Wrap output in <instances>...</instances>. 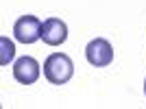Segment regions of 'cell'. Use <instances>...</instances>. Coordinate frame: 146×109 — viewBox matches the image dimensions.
I'll return each instance as SVG.
<instances>
[{
    "label": "cell",
    "instance_id": "cell-5",
    "mask_svg": "<svg viewBox=\"0 0 146 109\" xmlns=\"http://www.w3.org/2000/svg\"><path fill=\"white\" fill-rule=\"evenodd\" d=\"M42 39L48 46H61L68 39V26L59 18H48L42 24Z\"/></svg>",
    "mask_w": 146,
    "mask_h": 109
},
{
    "label": "cell",
    "instance_id": "cell-4",
    "mask_svg": "<svg viewBox=\"0 0 146 109\" xmlns=\"http://www.w3.org/2000/svg\"><path fill=\"white\" fill-rule=\"evenodd\" d=\"M13 79L22 85H33L39 79V63L33 57H20L13 63Z\"/></svg>",
    "mask_w": 146,
    "mask_h": 109
},
{
    "label": "cell",
    "instance_id": "cell-3",
    "mask_svg": "<svg viewBox=\"0 0 146 109\" xmlns=\"http://www.w3.org/2000/svg\"><path fill=\"white\" fill-rule=\"evenodd\" d=\"M85 57H87V61H90L92 66L105 68L113 61V48H111V44L107 42V39L96 37V39H92L85 46Z\"/></svg>",
    "mask_w": 146,
    "mask_h": 109
},
{
    "label": "cell",
    "instance_id": "cell-1",
    "mask_svg": "<svg viewBox=\"0 0 146 109\" xmlns=\"http://www.w3.org/2000/svg\"><path fill=\"white\" fill-rule=\"evenodd\" d=\"M74 74V63L72 59L63 53H52L44 61V76L52 85H63L72 79Z\"/></svg>",
    "mask_w": 146,
    "mask_h": 109
},
{
    "label": "cell",
    "instance_id": "cell-2",
    "mask_svg": "<svg viewBox=\"0 0 146 109\" xmlns=\"http://www.w3.org/2000/svg\"><path fill=\"white\" fill-rule=\"evenodd\" d=\"M13 35L22 44H33V42H37V39H42V22H39L35 15H29V13H26V15L15 20Z\"/></svg>",
    "mask_w": 146,
    "mask_h": 109
},
{
    "label": "cell",
    "instance_id": "cell-7",
    "mask_svg": "<svg viewBox=\"0 0 146 109\" xmlns=\"http://www.w3.org/2000/svg\"><path fill=\"white\" fill-rule=\"evenodd\" d=\"M144 94H146V81H144Z\"/></svg>",
    "mask_w": 146,
    "mask_h": 109
},
{
    "label": "cell",
    "instance_id": "cell-6",
    "mask_svg": "<svg viewBox=\"0 0 146 109\" xmlns=\"http://www.w3.org/2000/svg\"><path fill=\"white\" fill-rule=\"evenodd\" d=\"M13 53H15L13 44L9 42V39H2V59H0V63L5 66L7 61H11V59H13Z\"/></svg>",
    "mask_w": 146,
    "mask_h": 109
}]
</instances>
